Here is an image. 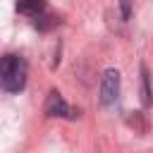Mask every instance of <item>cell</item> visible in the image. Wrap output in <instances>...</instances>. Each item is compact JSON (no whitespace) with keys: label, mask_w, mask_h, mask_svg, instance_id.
Returning <instances> with one entry per match:
<instances>
[{"label":"cell","mask_w":153,"mask_h":153,"mask_svg":"<svg viewBox=\"0 0 153 153\" xmlns=\"http://www.w3.org/2000/svg\"><path fill=\"white\" fill-rule=\"evenodd\" d=\"M17 12L36 22V19H41V17L48 12V7H45L43 0H19V2H17Z\"/></svg>","instance_id":"4"},{"label":"cell","mask_w":153,"mask_h":153,"mask_svg":"<svg viewBox=\"0 0 153 153\" xmlns=\"http://www.w3.org/2000/svg\"><path fill=\"white\" fill-rule=\"evenodd\" d=\"M131 7H134V0H120V12H122V19H129Z\"/></svg>","instance_id":"6"},{"label":"cell","mask_w":153,"mask_h":153,"mask_svg":"<svg viewBox=\"0 0 153 153\" xmlns=\"http://www.w3.org/2000/svg\"><path fill=\"white\" fill-rule=\"evenodd\" d=\"M141 100L143 105H151V86H148V69L141 65Z\"/></svg>","instance_id":"5"},{"label":"cell","mask_w":153,"mask_h":153,"mask_svg":"<svg viewBox=\"0 0 153 153\" xmlns=\"http://www.w3.org/2000/svg\"><path fill=\"white\" fill-rule=\"evenodd\" d=\"M120 96V72L117 69H105L100 76V103L112 105Z\"/></svg>","instance_id":"3"},{"label":"cell","mask_w":153,"mask_h":153,"mask_svg":"<svg viewBox=\"0 0 153 153\" xmlns=\"http://www.w3.org/2000/svg\"><path fill=\"white\" fill-rule=\"evenodd\" d=\"M43 110H45L48 117H65V120H76L79 117V110H74L72 105H67V100L62 98L60 91H50L48 93Z\"/></svg>","instance_id":"2"},{"label":"cell","mask_w":153,"mask_h":153,"mask_svg":"<svg viewBox=\"0 0 153 153\" xmlns=\"http://www.w3.org/2000/svg\"><path fill=\"white\" fill-rule=\"evenodd\" d=\"M26 74H29V67H26V60L22 55L7 53L2 57V62H0V84L7 93H19L26 86Z\"/></svg>","instance_id":"1"}]
</instances>
